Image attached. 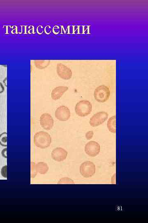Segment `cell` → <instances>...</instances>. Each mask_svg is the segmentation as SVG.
Wrapping results in <instances>:
<instances>
[{
    "instance_id": "obj_1",
    "label": "cell",
    "mask_w": 148,
    "mask_h": 223,
    "mask_svg": "<svg viewBox=\"0 0 148 223\" xmlns=\"http://www.w3.org/2000/svg\"><path fill=\"white\" fill-rule=\"evenodd\" d=\"M34 142L37 147L42 149L47 148L51 144L52 138L48 133L39 132L34 136Z\"/></svg>"
},
{
    "instance_id": "obj_2",
    "label": "cell",
    "mask_w": 148,
    "mask_h": 223,
    "mask_svg": "<svg viewBox=\"0 0 148 223\" xmlns=\"http://www.w3.org/2000/svg\"><path fill=\"white\" fill-rule=\"evenodd\" d=\"M92 105L91 103L88 101H81L76 104L75 111L78 116H88L92 111Z\"/></svg>"
},
{
    "instance_id": "obj_3",
    "label": "cell",
    "mask_w": 148,
    "mask_h": 223,
    "mask_svg": "<svg viewBox=\"0 0 148 223\" xmlns=\"http://www.w3.org/2000/svg\"><path fill=\"white\" fill-rule=\"evenodd\" d=\"M110 92L108 86L105 85L98 86L94 93L95 99L97 101L104 103L110 98Z\"/></svg>"
},
{
    "instance_id": "obj_4",
    "label": "cell",
    "mask_w": 148,
    "mask_h": 223,
    "mask_svg": "<svg viewBox=\"0 0 148 223\" xmlns=\"http://www.w3.org/2000/svg\"><path fill=\"white\" fill-rule=\"evenodd\" d=\"M80 172L85 178H89L93 176L96 172V166L94 164L90 161L83 163L80 167Z\"/></svg>"
},
{
    "instance_id": "obj_5",
    "label": "cell",
    "mask_w": 148,
    "mask_h": 223,
    "mask_svg": "<svg viewBox=\"0 0 148 223\" xmlns=\"http://www.w3.org/2000/svg\"><path fill=\"white\" fill-rule=\"evenodd\" d=\"M108 116V113L105 112H100L96 113L90 118L89 122L90 126L93 127L99 126L106 121Z\"/></svg>"
},
{
    "instance_id": "obj_6",
    "label": "cell",
    "mask_w": 148,
    "mask_h": 223,
    "mask_svg": "<svg viewBox=\"0 0 148 223\" xmlns=\"http://www.w3.org/2000/svg\"><path fill=\"white\" fill-rule=\"evenodd\" d=\"M100 146L98 143L94 141H91L86 144L85 151L90 157H96L100 153Z\"/></svg>"
},
{
    "instance_id": "obj_7",
    "label": "cell",
    "mask_w": 148,
    "mask_h": 223,
    "mask_svg": "<svg viewBox=\"0 0 148 223\" xmlns=\"http://www.w3.org/2000/svg\"><path fill=\"white\" fill-rule=\"evenodd\" d=\"M55 115L56 118L59 121H66L70 117V110L66 106H61L56 109Z\"/></svg>"
},
{
    "instance_id": "obj_8",
    "label": "cell",
    "mask_w": 148,
    "mask_h": 223,
    "mask_svg": "<svg viewBox=\"0 0 148 223\" xmlns=\"http://www.w3.org/2000/svg\"><path fill=\"white\" fill-rule=\"evenodd\" d=\"M40 123L43 128L49 130L54 126V119L51 115L48 113H44L40 116Z\"/></svg>"
},
{
    "instance_id": "obj_9",
    "label": "cell",
    "mask_w": 148,
    "mask_h": 223,
    "mask_svg": "<svg viewBox=\"0 0 148 223\" xmlns=\"http://www.w3.org/2000/svg\"><path fill=\"white\" fill-rule=\"evenodd\" d=\"M57 72L58 76L62 79L68 80L72 76V72L70 69L62 64L57 65Z\"/></svg>"
},
{
    "instance_id": "obj_10",
    "label": "cell",
    "mask_w": 148,
    "mask_h": 223,
    "mask_svg": "<svg viewBox=\"0 0 148 223\" xmlns=\"http://www.w3.org/2000/svg\"><path fill=\"white\" fill-rule=\"evenodd\" d=\"M67 155L68 152L61 147L55 148L52 153V157L57 162H61L65 160Z\"/></svg>"
},
{
    "instance_id": "obj_11",
    "label": "cell",
    "mask_w": 148,
    "mask_h": 223,
    "mask_svg": "<svg viewBox=\"0 0 148 223\" xmlns=\"http://www.w3.org/2000/svg\"><path fill=\"white\" fill-rule=\"evenodd\" d=\"M68 89V87L64 86H60L56 88L52 91V99L54 100L59 99Z\"/></svg>"
},
{
    "instance_id": "obj_12",
    "label": "cell",
    "mask_w": 148,
    "mask_h": 223,
    "mask_svg": "<svg viewBox=\"0 0 148 223\" xmlns=\"http://www.w3.org/2000/svg\"><path fill=\"white\" fill-rule=\"evenodd\" d=\"M108 129L113 133H116V116H111L109 119L107 124Z\"/></svg>"
},
{
    "instance_id": "obj_13",
    "label": "cell",
    "mask_w": 148,
    "mask_h": 223,
    "mask_svg": "<svg viewBox=\"0 0 148 223\" xmlns=\"http://www.w3.org/2000/svg\"><path fill=\"white\" fill-rule=\"evenodd\" d=\"M0 144L4 147L7 146V133L4 132L0 135Z\"/></svg>"
},
{
    "instance_id": "obj_14",
    "label": "cell",
    "mask_w": 148,
    "mask_h": 223,
    "mask_svg": "<svg viewBox=\"0 0 148 223\" xmlns=\"http://www.w3.org/2000/svg\"><path fill=\"white\" fill-rule=\"evenodd\" d=\"M1 173L2 176L3 177L5 178H7V165L4 166L2 168Z\"/></svg>"
},
{
    "instance_id": "obj_15",
    "label": "cell",
    "mask_w": 148,
    "mask_h": 223,
    "mask_svg": "<svg viewBox=\"0 0 148 223\" xmlns=\"http://www.w3.org/2000/svg\"><path fill=\"white\" fill-rule=\"evenodd\" d=\"M62 30V26H56L54 27L53 29L54 33L55 34H61V31Z\"/></svg>"
},
{
    "instance_id": "obj_16",
    "label": "cell",
    "mask_w": 148,
    "mask_h": 223,
    "mask_svg": "<svg viewBox=\"0 0 148 223\" xmlns=\"http://www.w3.org/2000/svg\"><path fill=\"white\" fill-rule=\"evenodd\" d=\"M93 132L92 131L87 132L86 134V137L87 140H90L92 138L93 136Z\"/></svg>"
},
{
    "instance_id": "obj_17",
    "label": "cell",
    "mask_w": 148,
    "mask_h": 223,
    "mask_svg": "<svg viewBox=\"0 0 148 223\" xmlns=\"http://www.w3.org/2000/svg\"><path fill=\"white\" fill-rule=\"evenodd\" d=\"M51 27L50 26H47L45 27V31L46 34H49L51 33Z\"/></svg>"
},
{
    "instance_id": "obj_18",
    "label": "cell",
    "mask_w": 148,
    "mask_h": 223,
    "mask_svg": "<svg viewBox=\"0 0 148 223\" xmlns=\"http://www.w3.org/2000/svg\"><path fill=\"white\" fill-rule=\"evenodd\" d=\"M1 154L3 157H5V158H7V149L6 148L2 150Z\"/></svg>"
},
{
    "instance_id": "obj_19",
    "label": "cell",
    "mask_w": 148,
    "mask_h": 223,
    "mask_svg": "<svg viewBox=\"0 0 148 223\" xmlns=\"http://www.w3.org/2000/svg\"><path fill=\"white\" fill-rule=\"evenodd\" d=\"M84 31L85 34H89L90 33V29H89V26H86L83 27V32Z\"/></svg>"
},
{
    "instance_id": "obj_20",
    "label": "cell",
    "mask_w": 148,
    "mask_h": 223,
    "mask_svg": "<svg viewBox=\"0 0 148 223\" xmlns=\"http://www.w3.org/2000/svg\"><path fill=\"white\" fill-rule=\"evenodd\" d=\"M37 31L39 34H42L43 33V26H38L37 28Z\"/></svg>"
},
{
    "instance_id": "obj_21",
    "label": "cell",
    "mask_w": 148,
    "mask_h": 223,
    "mask_svg": "<svg viewBox=\"0 0 148 223\" xmlns=\"http://www.w3.org/2000/svg\"><path fill=\"white\" fill-rule=\"evenodd\" d=\"M4 90H5V88H4L3 85L0 82V94L3 93L4 91Z\"/></svg>"
}]
</instances>
